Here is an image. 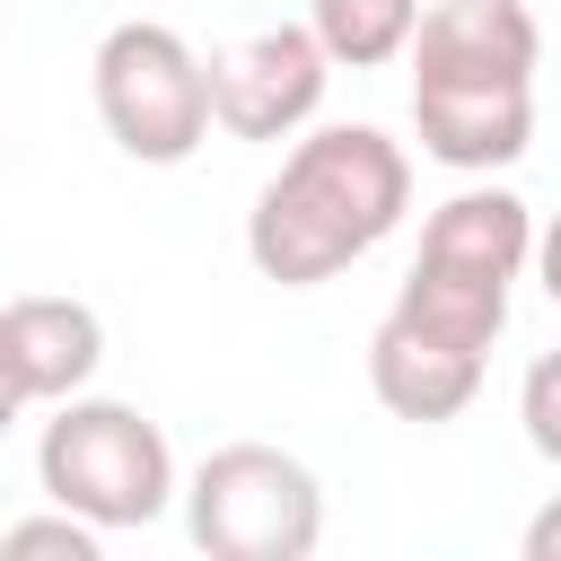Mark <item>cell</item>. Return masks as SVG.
<instances>
[{
    "label": "cell",
    "mask_w": 561,
    "mask_h": 561,
    "mask_svg": "<svg viewBox=\"0 0 561 561\" xmlns=\"http://www.w3.org/2000/svg\"><path fill=\"white\" fill-rule=\"evenodd\" d=\"M403 193H412L403 149L368 123H333V131L298 140L289 167L263 184V202L245 219V245H254L263 280L307 289V280H333L351 254H368L403 219Z\"/></svg>",
    "instance_id": "cell-1"
},
{
    "label": "cell",
    "mask_w": 561,
    "mask_h": 561,
    "mask_svg": "<svg viewBox=\"0 0 561 561\" xmlns=\"http://www.w3.org/2000/svg\"><path fill=\"white\" fill-rule=\"evenodd\" d=\"M324 535V500L316 473L263 438H237L219 456H202L193 473V543L210 561H307Z\"/></svg>",
    "instance_id": "cell-2"
},
{
    "label": "cell",
    "mask_w": 561,
    "mask_h": 561,
    "mask_svg": "<svg viewBox=\"0 0 561 561\" xmlns=\"http://www.w3.org/2000/svg\"><path fill=\"white\" fill-rule=\"evenodd\" d=\"M35 473L88 526H149L167 508V482H175L158 421H140L131 403H70L61 421H44Z\"/></svg>",
    "instance_id": "cell-3"
},
{
    "label": "cell",
    "mask_w": 561,
    "mask_h": 561,
    "mask_svg": "<svg viewBox=\"0 0 561 561\" xmlns=\"http://www.w3.org/2000/svg\"><path fill=\"white\" fill-rule=\"evenodd\" d=\"M96 114L131 158L175 167L210 131V70L193 61V44L175 26L131 18V26H114L96 44Z\"/></svg>",
    "instance_id": "cell-4"
},
{
    "label": "cell",
    "mask_w": 561,
    "mask_h": 561,
    "mask_svg": "<svg viewBox=\"0 0 561 561\" xmlns=\"http://www.w3.org/2000/svg\"><path fill=\"white\" fill-rule=\"evenodd\" d=\"M324 61H333V53L316 44V26L245 35V44H228V53L202 61V70H210V114H219L237 140H272V131H289V123L316 114Z\"/></svg>",
    "instance_id": "cell-5"
},
{
    "label": "cell",
    "mask_w": 561,
    "mask_h": 561,
    "mask_svg": "<svg viewBox=\"0 0 561 561\" xmlns=\"http://www.w3.org/2000/svg\"><path fill=\"white\" fill-rule=\"evenodd\" d=\"M535 18L517 0H438L412 26V88H526Z\"/></svg>",
    "instance_id": "cell-6"
},
{
    "label": "cell",
    "mask_w": 561,
    "mask_h": 561,
    "mask_svg": "<svg viewBox=\"0 0 561 561\" xmlns=\"http://www.w3.org/2000/svg\"><path fill=\"white\" fill-rule=\"evenodd\" d=\"M105 359V324L79 298H9L0 307V368L18 377V394H70L88 386Z\"/></svg>",
    "instance_id": "cell-7"
},
{
    "label": "cell",
    "mask_w": 561,
    "mask_h": 561,
    "mask_svg": "<svg viewBox=\"0 0 561 561\" xmlns=\"http://www.w3.org/2000/svg\"><path fill=\"white\" fill-rule=\"evenodd\" d=\"M368 377H377V403H386L394 421H447V412L473 403L482 351H456V342L412 333L403 316H386V324L368 333Z\"/></svg>",
    "instance_id": "cell-8"
},
{
    "label": "cell",
    "mask_w": 561,
    "mask_h": 561,
    "mask_svg": "<svg viewBox=\"0 0 561 561\" xmlns=\"http://www.w3.org/2000/svg\"><path fill=\"white\" fill-rule=\"evenodd\" d=\"M412 123L447 167H508L535 131L526 88H412Z\"/></svg>",
    "instance_id": "cell-9"
},
{
    "label": "cell",
    "mask_w": 561,
    "mask_h": 561,
    "mask_svg": "<svg viewBox=\"0 0 561 561\" xmlns=\"http://www.w3.org/2000/svg\"><path fill=\"white\" fill-rule=\"evenodd\" d=\"M394 316H403L412 333L456 342V351H491V333H500V316H508V280H500V272H465V263L421 254L412 280H403V298H394Z\"/></svg>",
    "instance_id": "cell-10"
},
{
    "label": "cell",
    "mask_w": 561,
    "mask_h": 561,
    "mask_svg": "<svg viewBox=\"0 0 561 561\" xmlns=\"http://www.w3.org/2000/svg\"><path fill=\"white\" fill-rule=\"evenodd\" d=\"M421 254L517 280V263H526V202H517V193H456V202H438V210H430Z\"/></svg>",
    "instance_id": "cell-11"
},
{
    "label": "cell",
    "mask_w": 561,
    "mask_h": 561,
    "mask_svg": "<svg viewBox=\"0 0 561 561\" xmlns=\"http://www.w3.org/2000/svg\"><path fill=\"white\" fill-rule=\"evenodd\" d=\"M421 26V0H316V44L333 61H386Z\"/></svg>",
    "instance_id": "cell-12"
},
{
    "label": "cell",
    "mask_w": 561,
    "mask_h": 561,
    "mask_svg": "<svg viewBox=\"0 0 561 561\" xmlns=\"http://www.w3.org/2000/svg\"><path fill=\"white\" fill-rule=\"evenodd\" d=\"M0 552H9V561H96V535L79 526V508H61V517H26V526H9Z\"/></svg>",
    "instance_id": "cell-13"
},
{
    "label": "cell",
    "mask_w": 561,
    "mask_h": 561,
    "mask_svg": "<svg viewBox=\"0 0 561 561\" xmlns=\"http://www.w3.org/2000/svg\"><path fill=\"white\" fill-rule=\"evenodd\" d=\"M517 412H526V438L561 465V351H543L535 368H526V394H517Z\"/></svg>",
    "instance_id": "cell-14"
},
{
    "label": "cell",
    "mask_w": 561,
    "mask_h": 561,
    "mask_svg": "<svg viewBox=\"0 0 561 561\" xmlns=\"http://www.w3.org/2000/svg\"><path fill=\"white\" fill-rule=\"evenodd\" d=\"M526 561H561V500H552V508L526 526Z\"/></svg>",
    "instance_id": "cell-15"
},
{
    "label": "cell",
    "mask_w": 561,
    "mask_h": 561,
    "mask_svg": "<svg viewBox=\"0 0 561 561\" xmlns=\"http://www.w3.org/2000/svg\"><path fill=\"white\" fill-rule=\"evenodd\" d=\"M543 289H552V298H561V219H552V228H543Z\"/></svg>",
    "instance_id": "cell-16"
},
{
    "label": "cell",
    "mask_w": 561,
    "mask_h": 561,
    "mask_svg": "<svg viewBox=\"0 0 561 561\" xmlns=\"http://www.w3.org/2000/svg\"><path fill=\"white\" fill-rule=\"evenodd\" d=\"M18 403H26V394H18V377H9V368H0V430H9V421H18Z\"/></svg>",
    "instance_id": "cell-17"
}]
</instances>
